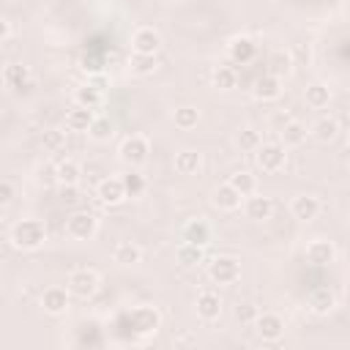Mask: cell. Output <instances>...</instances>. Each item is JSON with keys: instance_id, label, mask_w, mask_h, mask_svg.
<instances>
[{"instance_id": "7402d4cb", "label": "cell", "mask_w": 350, "mask_h": 350, "mask_svg": "<svg viewBox=\"0 0 350 350\" xmlns=\"http://www.w3.org/2000/svg\"><path fill=\"white\" fill-rule=\"evenodd\" d=\"M200 167H202V156L197 150L186 148V150L175 153V172L178 175H194V172H200Z\"/></svg>"}, {"instance_id": "f35d334b", "label": "cell", "mask_w": 350, "mask_h": 350, "mask_svg": "<svg viewBox=\"0 0 350 350\" xmlns=\"http://www.w3.org/2000/svg\"><path fill=\"white\" fill-rule=\"evenodd\" d=\"M235 317H238L241 323H254L257 306H252V304H238V306H235Z\"/></svg>"}, {"instance_id": "3957f363", "label": "cell", "mask_w": 350, "mask_h": 350, "mask_svg": "<svg viewBox=\"0 0 350 350\" xmlns=\"http://www.w3.org/2000/svg\"><path fill=\"white\" fill-rule=\"evenodd\" d=\"M66 290L74 295V298H93L96 290H98V273L90 271V268H77L68 273V282H66Z\"/></svg>"}, {"instance_id": "9c48e42d", "label": "cell", "mask_w": 350, "mask_h": 350, "mask_svg": "<svg viewBox=\"0 0 350 350\" xmlns=\"http://www.w3.org/2000/svg\"><path fill=\"white\" fill-rule=\"evenodd\" d=\"M159 46H161V36H159L153 27H139V30H134V36H131V52L156 55Z\"/></svg>"}, {"instance_id": "74e56055", "label": "cell", "mask_w": 350, "mask_h": 350, "mask_svg": "<svg viewBox=\"0 0 350 350\" xmlns=\"http://www.w3.org/2000/svg\"><path fill=\"white\" fill-rule=\"evenodd\" d=\"M41 142H44V148H46V150H57V148L63 145V131H57V129H49V131H44Z\"/></svg>"}, {"instance_id": "e0dca14e", "label": "cell", "mask_w": 350, "mask_h": 350, "mask_svg": "<svg viewBox=\"0 0 350 350\" xmlns=\"http://www.w3.org/2000/svg\"><path fill=\"white\" fill-rule=\"evenodd\" d=\"M290 213L295 219H301V221H309V219H314L320 213V200L312 197V194H298L293 200V205H290Z\"/></svg>"}, {"instance_id": "277c9868", "label": "cell", "mask_w": 350, "mask_h": 350, "mask_svg": "<svg viewBox=\"0 0 350 350\" xmlns=\"http://www.w3.org/2000/svg\"><path fill=\"white\" fill-rule=\"evenodd\" d=\"M96 230H98V221H96V216L88 213V211H77V213H71L68 221H66V235L74 238V241H90V238L96 235Z\"/></svg>"}, {"instance_id": "44dd1931", "label": "cell", "mask_w": 350, "mask_h": 350, "mask_svg": "<svg viewBox=\"0 0 350 350\" xmlns=\"http://www.w3.org/2000/svg\"><path fill=\"white\" fill-rule=\"evenodd\" d=\"M271 213H273L271 197H262V194L252 197V194H249V200H246V216H249L252 221H265V219H271Z\"/></svg>"}, {"instance_id": "7bdbcfd3", "label": "cell", "mask_w": 350, "mask_h": 350, "mask_svg": "<svg viewBox=\"0 0 350 350\" xmlns=\"http://www.w3.org/2000/svg\"><path fill=\"white\" fill-rule=\"evenodd\" d=\"M8 36H11V25H8V19H5V16H0V44H3Z\"/></svg>"}, {"instance_id": "d6a6232c", "label": "cell", "mask_w": 350, "mask_h": 350, "mask_svg": "<svg viewBox=\"0 0 350 350\" xmlns=\"http://www.w3.org/2000/svg\"><path fill=\"white\" fill-rule=\"evenodd\" d=\"M306 104L309 107H314V109H323V107H328V101H331V90L325 88V85H320V82H314V85H309L306 88Z\"/></svg>"}, {"instance_id": "836d02e7", "label": "cell", "mask_w": 350, "mask_h": 350, "mask_svg": "<svg viewBox=\"0 0 350 350\" xmlns=\"http://www.w3.org/2000/svg\"><path fill=\"white\" fill-rule=\"evenodd\" d=\"M172 120H175L178 129H194L200 123V109L197 107H178Z\"/></svg>"}, {"instance_id": "484cf974", "label": "cell", "mask_w": 350, "mask_h": 350, "mask_svg": "<svg viewBox=\"0 0 350 350\" xmlns=\"http://www.w3.org/2000/svg\"><path fill=\"white\" fill-rule=\"evenodd\" d=\"M304 139H306V126H304V123L287 120V123L282 126V145H284V148H298Z\"/></svg>"}, {"instance_id": "4fadbf2b", "label": "cell", "mask_w": 350, "mask_h": 350, "mask_svg": "<svg viewBox=\"0 0 350 350\" xmlns=\"http://www.w3.org/2000/svg\"><path fill=\"white\" fill-rule=\"evenodd\" d=\"M252 93H254V98H260V101H273V98L282 96V79H279L276 74H262V77H257Z\"/></svg>"}, {"instance_id": "60d3db41", "label": "cell", "mask_w": 350, "mask_h": 350, "mask_svg": "<svg viewBox=\"0 0 350 350\" xmlns=\"http://www.w3.org/2000/svg\"><path fill=\"white\" fill-rule=\"evenodd\" d=\"M14 200V186L8 180H0V205H8Z\"/></svg>"}, {"instance_id": "8992f818", "label": "cell", "mask_w": 350, "mask_h": 350, "mask_svg": "<svg viewBox=\"0 0 350 350\" xmlns=\"http://www.w3.org/2000/svg\"><path fill=\"white\" fill-rule=\"evenodd\" d=\"M254 153H257V164H260L262 172H279V170L287 164V150H284V145H279V142L260 145Z\"/></svg>"}, {"instance_id": "f1b7e54d", "label": "cell", "mask_w": 350, "mask_h": 350, "mask_svg": "<svg viewBox=\"0 0 350 350\" xmlns=\"http://www.w3.org/2000/svg\"><path fill=\"white\" fill-rule=\"evenodd\" d=\"M211 82H213V88H219V90H232V88L238 85V74H235V68H230V66H216L213 74H211Z\"/></svg>"}, {"instance_id": "9a60e30c", "label": "cell", "mask_w": 350, "mask_h": 350, "mask_svg": "<svg viewBox=\"0 0 350 350\" xmlns=\"http://www.w3.org/2000/svg\"><path fill=\"white\" fill-rule=\"evenodd\" d=\"M230 60L232 63H252L254 60V55H257V44L252 41V38H243V36H238V38H232L230 41Z\"/></svg>"}, {"instance_id": "6da1fadb", "label": "cell", "mask_w": 350, "mask_h": 350, "mask_svg": "<svg viewBox=\"0 0 350 350\" xmlns=\"http://www.w3.org/2000/svg\"><path fill=\"white\" fill-rule=\"evenodd\" d=\"M46 241V227L38 219H22L11 227V243L22 252H36Z\"/></svg>"}, {"instance_id": "ba28073f", "label": "cell", "mask_w": 350, "mask_h": 350, "mask_svg": "<svg viewBox=\"0 0 350 350\" xmlns=\"http://www.w3.org/2000/svg\"><path fill=\"white\" fill-rule=\"evenodd\" d=\"M252 325L257 328L260 339H265V342H276L284 334V320L276 312H257V317H254Z\"/></svg>"}, {"instance_id": "7c38bea8", "label": "cell", "mask_w": 350, "mask_h": 350, "mask_svg": "<svg viewBox=\"0 0 350 350\" xmlns=\"http://www.w3.org/2000/svg\"><path fill=\"white\" fill-rule=\"evenodd\" d=\"M96 197L104 202V205H120L126 200V189H123V180L120 178H104L96 189Z\"/></svg>"}, {"instance_id": "ffe728a7", "label": "cell", "mask_w": 350, "mask_h": 350, "mask_svg": "<svg viewBox=\"0 0 350 350\" xmlns=\"http://www.w3.org/2000/svg\"><path fill=\"white\" fill-rule=\"evenodd\" d=\"M213 205L219 211H238L241 208V194L230 183H221V186L213 189Z\"/></svg>"}, {"instance_id": "d590c367", "label": "cell", "mask_w": 350, "mask_h": 350, "mask_svg": "<svg viewBox=\"0 0 350 350\" xmlns=\"http://www.w3.org/2000/svg\"><path fill=\"white\" fill-rule=\"evenodd\" d=\"M235 142H238V148L241 150H257L260 145H262V137H260V131L257 129H241L238 131V137H235Z\"/></svg>"}, {"instance_id": "52a82bcc", "label": "cell", "mask_w": 350, "mask_h": 350, "mask_svg": "<svg viewBox=\"0 0 350 350\" xmlns=\"http://www.w3.org/2000/svg\"><path fill=\"white\" fill-rule=\"evenodd\" d=\"M120 159L126 161V164H131V167H137V164H145V159H148V153H150V145H148V139L142 137V134H131V137H126L123 142H120Z\"/></svg>"}, {"instance_id": "5b68a950", "label": "cell", "mask_w": 350, "mask_h": 350, "mask_svg": "<svg viewBox=\"0 0 350 350\" xmlns=\"http://www.w3.org/2000/svg\"><path fill=\"white\" fill-rule=\"evenodd\" d=\"M208 276H211V282H216V284H232V282L241 276V262H238L235 257H230V254H219V257L208 265Z\"/></svg>"}, {"instance_id": "83f0119b", "label": "cell", "mask_w": 350, "mask_h": 350, "mask_svg": "<svg viewBox=\"0 0 350 350\" xmlns=\"http://www.w3.org/2000/svg\"><path fill=\"white\" fill-rule=\"evenodd\" d=\"M227 183L241 194V197H249V194H254V189H257V180H254V175L252 172H246V170H238V172H232L230 178H227Z\"/></svg>"}, {"instance_id": "8d00e7d4", "label": "cell", "mask_w": 350, "mask_h": 350, "mask_svg": "<svg viewBox=\"0 0 350 350\" xmlns=\"http://www.w3.org/2000/svg\"><path fill=\"white\" fill-rule=\"evenodd\" d=\"M120 180H123L126 197H137V194H142V191H145V178H142L139 172H129V175H123Z\"/></svg>"}, {"instance_id": "b9f144b4", "label": "cell", "mask_w": 350, "mask_h": 350, "mask_svg": "<svg viewBox=\"0 0 350 350\" xmlns=\"http://www.w3.org/2000/svg\"><path fill=\"white\" fill-rule=\"evenodd\" d=\"M273 68H276V71H287V68H290V57L282 55V52H276V55H273Z\"/></svg>"}, {"instance_id": "7a4b0ae2", "label": "cell", "mask_w": 350, "mask_h": 350, "mask_svg": "<svg viewBox=\"0 0 350 350\" xmlns=\"http://www.w3.org/2000/svg\"><path fill=\"white\" fill-rule=\"evenodd\" d=\"M120 320H123V323L131 328V334H137V336H150V334H156L159 325H161V314H159L156 306H137V309L126 312Z\"/></svg>"}, {"instance_id": "f546056e", "label": "cell", "mask_w": 350, "mask_h": 350, "mask_svg": "<svg viewBox=\"0 0 350 350\" xmlns=\"http://www.w3.org/2000/svg\"><path fill=\"white\" fill-rule=\"evenodd\" d=\"M336 134H339V126H336L334 118H320V120L312 126V137H314L317 142H331V139H336Z\"/></svg>"}, {"instance_id": "8fae6325", "label": "cell", "mask_w": 350, "mask_h": 350, "mask_svg": "<svg viewBox=\"0 0 350 350\" xmlns=\"http://www.w3.org/2000/svg\"><path fill=\"white\" fill-rule=\"evenodd\" d=\"M68 298H71V293L66 287H46L41 295V306L46 314H63L68 309Z\"/></svg>"}, {"instance_id": "ab89813d", "label": "cell", "mask_w": 350, "mask_h": 350, "mask_svg": "<svg viewBox=\"0 0 350 350\" xmlns=\"http://www.w3.org/2000/svg\"><path fill=\"white\" fill-rule=\"evenodd\" d=\"M88 85H93L96 90H101V93H104V88H109V79H107L104 74H98V71H96V74H90V77H88Z\"/></svg>"}, {"instance_id": "603a6c76", "label": "cell", "mask_w": 350, "mask_h": 350, "mask_svg": "<svg viewBox=\"0 0 350 350\" xmlns=\"http://www.w3.org/2000/svg\"><path fill=\"white\" fill-rule=\"evenodd\" d=\"M79 175H82V170H79V164L74 159H63L55 167V178H57L60 186H77L79 183Z\"/></svg>"}, {"instance_id": "d6986e66", "label": "cell", "mask_w": 350, "mask_h": 350, "mask_svg": "<svg viewBox=\"0 0 350 350\" xmlns=\"http://www.w3.org/2000/svg\"><path fill=\"white\" fill-rule=\"evenodd\" d=\"M197 314L202 317V320H216L219 314H221V298L216 295V293H211V290H205V293H200L197 295Z\"/></svg>"}, {"instance_id": "ac0fdd59", "label": "cell", "mask_w": 350, "mask_h": 350, "mask_svg": "<svg viewBox=\"0 0 350 350\" xmlns=\"http://www.w3.org/2000/svg\"><path fill=\"white\" fill-rule=\"evenodd\" d=\"M336 306V295H334V290L331 287H314L312 293H309V309L314 312V314H328L331 309Z\"/></svg>"}, {"instance_id": "e575fe53", "label": "cell", "mask_w": 350, "mask_h": 350, "mask_svg": "<svg viewBox=\"0 0 350 350\" xmlns=\"http://www.w3.org/2000/svg\"><path fill=\"white\" fill-rule=\"evenodd\" d=\"M88 134H90V139H96V142H107V139L112 137V123H109V118H93V123L88 126Z\"/></svg>"}, {"instance_id": "30bf717a", "label": "cell", "mask_w": 350, "mask_h": 350, "mask_svg": "<svg viewBox=\"0 0 350 350\" xmlns=\"http://www.w3.org/2000/svg\"><path fill=\"white\" fill-rule=\"evenodd\" d=\"M183 243H194V246H208L211 243V227L205 219H191L183 224V232H180Z\"/></svg>"}, {"instance_id": "4316f807", "label": "cell", "mask_w": 350, "mask_h": 350, "mask_svg": "<svg viewBox=\"0 0 350 350\" xmlns=\"http://www.w3.org/2000/svg\"><path fill=\"white\" fill-rule=\"evenodd\" d=\"M93 109H88V107H77V109H71L68 115H66V126H68V131H88V126L93 123Z\"/></svg>"}, {"instance_id": "4dcf8cb0", "label": "cell", "mask_w": 350, "mask_h": 350, "mask_svg": "<svg viewBox=\"0 0 350 350\" xmlns=\"http://www.w3.org/2000/svg\"><path fill=\"white\" fill-rule=\"evenodd\" d=\"M175 257H178V262H180L183 268H194V265H200V262H202V246L180 243V246H178V252H175Z\"/></svg>"}, {"instance_id": "1f68e13d", "label": "cell", "mask_w": 350, "mask_h": 350, "mask_svg": "<svg viewBox=\"0 0 350 350\" xmlns=\"http://www.w3.org/2000/svg\"><path fill=\"white\" fill-rule=\"evenodd\" d=\"M129 68H131V74L148 77V74H153V68H156V55H139V52H131V57H129Z\"/></svg>"}, {"instance_id": "2e32d148", "label": "cell", "mask_w": 350, "mask_h": 350, "mask_svg": "<svg viewBox=\"0 0 350 350\" xmlns=\"http://www.w3.org/2000/svg\"><path fill=\"white\" fill-rule=\"evenodd\" d=\"M3 82L11 88V90H27L30 88V71L27 66L22 63H8L3 68Z\"/></svg>"}, {"instance_id": "d4e9b609", "label": "cell", "mask_w": 350, "mask_h": 350, "mask_svg": "<svg viewBox=\"0 0 350 350\" xmlns=\"http://www.w3.org/2000/svg\"><path fill=\"white\" fill-rule=\"evenodd\" d=\"M74 101H77V107H88V109H96V107H101V101H104V93H101V90H96L93 85H79V88L74 90Z\"/></svg>"}, {"instance_id": "cb8c5ba5", "label": "cell", "mask_w": 350, "mask_h": 350, "mask_svg": "<svg viewBox=\"0 0 350 350\" xmlns=\"http://www.w3.org/2000/svg\"><path fill=\"white\" fill-rule=\"evenodd\" d=\"M112 260H115L118 265H134V262L142 260V249H139L137 243H131V241H120V243L112 249Z\"/></svg>"}, {"instance_id": "5bb4252c", "label": "cell", "mask_w": 350, "mask_h": 350, "mask_svg": "<svg viewBox=\"0 0 350 350\" xmlns=\"http://www.w3.org/2000/svg\"><path fill=\"white\" fill-rule=\"evenodd\" d=\"M306 260L312 265H331L336 260V246L331 241H312L306 246Z\"/></svg>"}]
</instances>
